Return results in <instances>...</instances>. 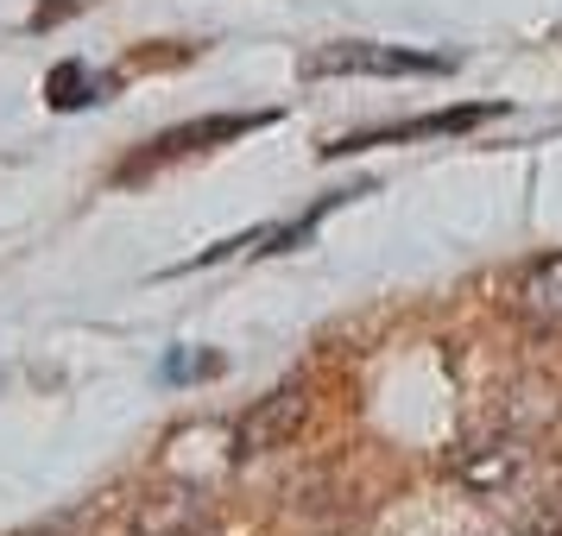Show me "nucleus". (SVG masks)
I'll return each mask as SVG.
<instances>
[{"mask_svg":"<svg viewBox=\"0 0 562 536\" xmlns=\"http://www.w3.org/2000/svg\"><path fill=\"white\" fill-rule=\"evenodd\" d=\"M506 309L518 316V329L543 334V341H562V253L525 265L506 290Z\"/></svg>","mask_w":562,"mask_h":536,"instance_id":"nucleus-1","label":"nucleus"},{"mask_svg":"<svg viewBox=\"0 0 562 536\" xmlns=\"http://www.w3.org/2000/svg\"><path fill=\"white\" fill-rule=\"evenodd\" d=\"M310 417V391L304 385H279L272 398H259V410H247L240 417V430H234V455L254 460V455H272V448H284L291 435H297V423Z\"/></svg>","mask_w":562,"mask_h":536,"instance_id":"nucleus-2","label":"nucleus"},{"mask_svg":"<svg viewBox=\"0 0 562 536\" xmlns=\"http://www.w3.org/2000/svg\"><path fill=\"white\" fill-rule=\"evenodd\" d=\"M133 536H209V505L190 486H158L133 511Z\"/></svg>","mask_w":562,"mask_h":536,"instance_id":"nucleus-3","label":"nucleus"},{"mask_svg":"<svg viewBox=\"0 0 562 536\" xmlns=\"http://www.w3.org/2000/svg\"><path fill=\"white\" fill-rule=\"evenodd\" d=\"M316 77H335V70H367V77H411V70H442V57L424 52H380V45H335L310 64Z\"/></svg>","mask_w":562,"mask_h":536,"instance_id":"nucleus-4","label":"nucleus"},{"mask_svg":"<svg viewBox=\"0 0 562 536\" xmlns=\"http://www.w3.org/2000/svg\"><path fill=\"white\" fill-rule=\"evenodd\" d=\"M456 474L468 486H481V492H499L525 474V448L518 442H481V448H461L456 455Z\"/></svg>","mask_w":562,"mask_h":536,"instance_id":"nucleus-5","label":"nucleus"}]
</instances>
